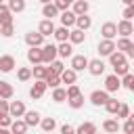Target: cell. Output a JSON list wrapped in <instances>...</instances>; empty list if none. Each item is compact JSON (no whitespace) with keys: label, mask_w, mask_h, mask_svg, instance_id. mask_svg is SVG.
Returning <instances> with one entry per match:
<instances>
[{"label":"cell","mask_w":134,"mask_h":134,"mask_svg":"<svg viewBox=\"0 0 134 134\" xmlns=\"http://www.w3.org/2000/svg\"><path fill=\"white\" fill-rule=\"evenodd\" d=\"M40 119H42V115H40L38 111H25V115H23V121H25L27 128L40 126Z\"/></svg>","instance_id":"9a60e30c"},{"label":"cell","mask_w":134,"mask_h":134,"mask_svg":"<svg viewBox=\"0 0 134 134\" xmlns=\"http://www.w3.org/2000/svg\"><path fill=\"white\" fill-rule=\"evenodd\" d=\"M25 44L29 48H42L44 46V38L38 31H29V34H25Z\"/></svg>","instance_id":"277c9868"},{"label":"cell","mask_w":134,"mask_h":134,"mask_svg":"<svg viewBox=\"0 0 134 134\" xmlns=\"http://www.w3.org/2000/svg\"><path fill=\"white\" fill-rule=\"evenodd\" d=\"M38 34H40L42 38H46V36H52V34H54V23H52V21H46V19H42V21H40V25H38Z\"/></svg>","instance_id":"2e32d148"},{"label":"cell","mask_w":134,"mask_h":134,"mask_svg":"<svg viewBox=\"0 0 134 134\" xmlns=\"http://www.w3.org/2000/svg\"><path fill=\"white\" fill-rule=\"evenodd\" d=\"M52 4L57 6V10H59V13H65V10H69V8H71V0H54Z\"/></svg>","instance_id":"b9f144b4"},{"label":"cell","mask_w":134,"mask_h":134,"mask_svg":"<svg viewBox=\"0 0 134 134\" xmlns=\"http://www.w3.org/2000/svg\"><path fill=\"white\" fill-rule=\"evenodd\" d=\"M65 94H67V98H75V96L82 94V90H80L77 84H73V86H67V88H65Z\"/></svg>","instance_id":"7bdbcfd3"},{"label":"cell","mask_w":134,"mask_h":134,"mask_svg":"<svg viewBox=\"0 0 134 134\" xmlns=\"http://www.w3.org/2000/svg\"><path fill=\"white\" fill-rule=\"evenodd\" d=\"M59 77H61V84L73 86V84H75V80H77V73H75V71H71V69H65V71H63Z\"/></svg>","instance_id":"4316f807"},{"label":"cell","mask_w":134,"mask_h":134,"mask_svg":"<svg viewBox=\"0 0 134 134\" xmlns=\"http://www.w3.org/2000/svg\"><path fill=\"white\" fill-rule=\"evenodd\" d=\"M10 124H13V119H10V115L8 113H0V128H10Z\"/></svg>","instance_id":"bcb514c9"},{"label":"cell","mask_w":134,"mask_h":134,"mask_svg":"<svg viewBox=\"0 0 134 134\" xmlns=\"http://www.w3.org/2000/svg\"><path fill=\"white\" fill-rule=\"evenodd\" d=\"M15 65H17V61H15L13 54H2L0 57V71L2 73H10L15 69Z\"/></svg>","instance_id":"ba28073f"},{"label":"cell","mask_w":134,"mask_h":134,"mask_svg":"<svg viewBox=\"0 0 134 134\" xmlns=\"http://www.w3.org/2000/svg\"><path fill=\"white\" fill-rule=\"evenodd\" d=\"M100 36H103V40H113V38L117 36L115 23H113V21H107V23H103V27H100Z\"/></svg>","instance_id":"8fae6325"},{"label":"cell","mask_w":134,"mask_h":134,"mask_svg":"<svg viewBox=\"0 0 134 134\" xmlns=\"http://www.w3.org/2000/svg\"><path fill=\"white\" fill-rule=\"evenodd\" d=\"M115 50L121 52V54H126V57H134V42L130 38H119L115 42Z\"/></svg>","instance_id":"6da1fadb"},{"label":"cell","mask_w":134,"mask_h":134,"mask_svg":"<svg viewBox=\"0 0 134 134\" xmlns=\"http://www.w3.org/2000/svg\"><path fill=\"white\" fill-rule=\"evenodd\" d=\"M25 103L23 100H10L8 103V115H10V119H21L23 115H25Z\"/></svg>","instance_id":"7a4b0ae2"},{"label":"cell","mask_w":134,"mask_h":134,"mask_svg":"<svg viewBox=\"0 0 134 134\" xmlns=\"http://www.w3.org/2000/svg\"><path fill=\"white\" fill-rule=\"evenodd\" d=\"M54 38H57V42L61 44V42H67L69 40V29H65V27H54V34H52Z\"/></svg>","instance_id":"d6a6232c"},{"label":"cell","mask_w":134,"mask_h":134,"mask_svg":"<svg viewBox=\"0 0 134 134\" xmlns=\"http://www.w3.org/2000/svg\"><path fill=\"white\" fill-rule=\"evenodd\" d=\"M90 27H92V19H90L88 15L75 17V29H80V31H86V29H90Z\"/></svg>","instance_id":"7402d4cb"},{"label":"cell","mask_w":134,"mask_h":134,"mask_svg":"<svg viewBox=\"0 0 134 134\" xmlns=\"http://www.w3.org/2000/svg\"><path fill=\"white\" fill-rule=\"evenodd\" d=\"M134 17V6H126L124 8V21H132Z\"/></svg>","instance_id":"c3c4849f"},{"label":"cell","mask_w":134,"mask_h":134,"mask_svg":"<svg viewBox=\"0 0 134 134\" xmlns=\"http://www.w3.org/2000/svg\"><path fill=\"white\" fill-rule=\"evenodd\" d=\"M0 134H10V132H8L6 128H0Z\"/></svg>","instance_id":"816d5d0a"},{"label":"cell","mask_w":134,"mask_h":134,"mask_svg":"<svg viewBox=\"0 0 134 134\" xmlns=\"http://www.w3.org/2000/svg\"><path fill=\"white\" fill-rule=\"evenodd\" d=\"M111 52H115V40H100L98 42V54L109 57Z\"/></svg>","instance_id":"7c38bea8"},{"label":"cell","mask_w":134,"mask_h":134,"mask_svg":"<svg viewBox=\"0 0 134 134\" xmlns=\"http://www.w3.org/2000/svg\"><path fill=\"white\" fill-rule=\"evenodd\" d=\"M119 88H121V86H119V77H115L113 73L105 77V88H103V90H105L107 94H111V92H117Z\"/></svg>","instance_id":"5bb4252c"},{"label":"cell","mask_w":134,"mask_h":134,"mask_svg":"<svg viewBox=\"0 0 134 134\" xmlns=\"http://www.w3.org/2000/svg\"><path fill=\"white\" fill-rule=\"evenodd\" d=\"M44 92H46V84H44V82H36V84L29 88V96H31L34 100L42 98V96H44Z\"/></svg>","instance_id":"e0dca14e"},{"label":"cell","mask_w":134,"mask_h":134,"mask_svg":"<svg viewBox=\"0 0 134 134\" xmlns=\"http://www.w3.org/2000/svg\"><path fill=\"white\" fill-rule=\"evenodd\" d=\"M67 105H69L71 109H82V107H84V94H80V96H75V98H67Z\"/></svg>","instance_id":"60d3db41"},{"label":"cell","mask_w":134,"mask_h":134,"mask_svg":"<svg viewBox=\"0 0 134 134\" xmlns=\"http://www.w3.org/2000/svg\"><path fill=\"white\" fill-rule=\"evenodd\" d=\"M42 15L46 17V21H52L54 17H59V10H57V6H54L52 2L42 0Z\"/></svg>","instance_id":"9c48e42d"},{"label":"cell","mask_w":134,"mask_h":134,"mask_svg":"<svg viewBox=\"0 0 134 134\" xmlns=\"http://www.w3.org/2000/svg\"><path fill=\"white\" fill-rule=\"evenodd\" d=\"M27 61L36 67V65H42V50L40 48H29L27 50Z\"/></svg>","instance_id":"603a6c76"},{"label":"cell","mask_w":134,"mask_h":134,"mask_svg":"<svg viewBox=\"0 0 134 134\" xmlns=\"http://www.w3.org/2000/svg\"><path fill=\"white\" fill-rule=\"evenodd\" d=\"M61 134H75V128L71 124H63L61 126Z\"/></svg>","instance_id":"681fc988"},{"label":"cell","mask_w":134,"mask_h":134,"mask_svg":"<svg viewBox=\"0 0 134 134\" xmlns=\"http://www.w3.org/2000/svg\"><path fill=\"white\" fill-rule=\"evenodd\" d=\"M84 40H86V34H84V31H80V29H69V40H67V42H69L71 46H73V44H82Z\"/></svg>","instance_id":"d4e9b609"},{"label":"cell","mask_w":134,"mask_h":134,"mask_svg":"<svg viewBox=\"0 0 134 134\" xmlns=\"http://www.w3.org/2000/svg\"><path fill=\"white\" fill-rule=\"evenodd\" d=\"M75 134H96V126L92 121H84L75 128Z\"/></svg>","instance_id":"4dcf8cb0"},{"label":"cell","mask_w":134,"mask_h":134,"mask_svg":"<svg viewBox=\"0 0 134 134\" xmlns=\"http://www.w3.org/2000/svg\"><path fill=\"white\" fill-rule=\"evenodd\" d=\"M88 61H90V59L84 57V54H73V57H71V71H75V73H77V71H84V69L88 67Z\"/></svg>","instance_id":"5b68a950"},{"label":"cell","mask_w":134,"mask_h":134,"mask_svg":"<svg viewBox=\"0 0 134 134\" xmlns=\"http://www.w3.org/2000/svg\"><path fill=\"white\" fill-rule=\"evenodd\" d=\"M103 130H105L107 134H117V132H119V121H117L115 117H109V119L103 121Z\"/></svg>","instance_id":"ffe728a7"},{"label":"cell","mask_w":134,"mask_h":134,"mask_svg":"<svg viewBox=\"0 0 134 134\" xmlns=\"http://www.w3.org/2000/svg\"><path fill=\"white\" fill-rule=\"evenodd\" d=\"M113 71H115V73H113L115 77H124V75H128V73H130V65L126 63V65H119V67H113Z\"/></svg>","instance_id":"ee69618b"},{"label":"cell","mask_w":134,"mask_h":134,"mask_svg":"<svg viewBox=\"0 0 134 134\" xmlns=\"http://www.w3.org/2000/svg\"><path fill=\"white\" fill-rule=\"evenodd\" d=\"M40 128H42L46 134H50V132L57 128V119H54V117H42V119H40Z\"/></svg>","instance_id":"f546056e"},{"label":"cell","mask_w":134,"mask_h":134,"mask_svg":"<svg viewBox=\"0 0 134 134\" xmlns=\"http://www.w3.org/2000/svg\"><path fill=\"white\" fill-rule=\"evenodd\" d=\"M8 132H10V134H25V132H27V126H25L23 119H13Z\"/></svg>","instance_id":"83f0119b"},{"label":"cell","mask_w":134,"mask_h":134,"mask_svg":"<svg viewBox=\"0 0 134 134\" xmlns=\"http://www.w3.org/2000/svg\"><path fill=\"white\" fill-rule=\"evenodd\" d=\"M17 77H19V82H29L31 80V67H19Z\"/></svg>","instance_id":"e575fe53"},{"label":"cell","mask_w":134,"mask_h":134,"mask_svg":"<svg viewBox=\"0 0 134 134\" xmlns=\"http://www.w3.org/2000/svg\"><path fill=\"white\" fill-rule=\"evenodd\" d=\"M57 57H61V59L73 57V46H71L69 42H61V44L57 46Z\"/></svg>","instance_id":"d6986e66"},{"label":"cell","mask_w":134,"mask_h":134,"mask_svg":"<svg viewBox=\"0 0 134 134\" xmlns=\"http://www.w3.org/2000/svg\"><path fill=\"white\" fill-rule=\"evenodd\" d=\"M75 17H82V15H88V10H90V4L86 2V0H75V2H71V8H69Z\"/></svg>","instance_id":"8992f818"},{"label":"cell","mask_w":134,"mask_h":134,"mask_svg":"<svg viewBox=\"0 0 134 134\" xmlns=\"http://www.w3.org/2000/svg\"><path fill=\"white\" fill-rule=\"evenodd\" d=\"M13 34H15V27H13V23H10V25H2V27H0V36H4V38H10Z\"/></svg>","instance_id":"7dc6e473"},{"label":"cell","mask_w":134,"mask_h":134,"mask_svg":"<svg viewBox=\"0 0 134 134\" xmlns=\"http://www.w3.org/2000/svg\"><path fill=\"white\" fill-rule=\"evenodd\" d=\"M119 128H121L126 134H134V119H132V115H130V117L124 121V126H119Z\"/></svg>","instance_id":"f6af8a7d"},{"label":"cell","mask_w":134,"mask_h":134,"mask_svg":"<svg viewBox=\"0 0 134 134\" xmlns=\"http://www.w3.org/2000/svg\"><path fill=\"white\" fill-rule=\"evenodd\" d=\"M10 23H13V15H10V10L6 8V4L0 2V27H2V25H10Z\"/></svg>","instance_id":"f1b7e54d"},{"label":"cell","mask_w":134,"mask_h":134,"mask_svg":"<svg viewBox=\"0 0 134 134\" xmlns=\"http://www.w3.org/2000/svg\"><path fill=\"white\" fill-rule=\"evenodd\" d=\"M115 29H117V34L121 36V38H130V34L134 31V25H132V21H119V23H115Z\"/></svg>","instance_id":"30bf717a"},{"label":"cell","mask_w":134,"mask_h":134,"mask_svg":"<svg viewBox=\"0 0 134 134\" xmlns=\"http://www.w3.org/2000/svg\"><path fill=\"white\" fill-rule=\"evenodd\" d=\"M105 109H107V113L115 115V113H117V109H119V100H117V98H109V100L105 103Z\"/></svg>","instance_id":"f35d334b"},{"label":"cell","mask_w":134,"mask_h":134,"mask_svg":"<svg viewBox=\"0 0 134 134\" xmlns=\"http://www.w3.org/2000/svg\"><path fill=\"white\" fill-rule=\"evenodd\" d=\"M13 94H15L13 84H8V82L0 80V98H2V100H8V98H13Z\"/></svg>","instance_id":"ac0fdd59"},{"label":"cell","mask_w":134,"mask_h":134,"mask_svg":"<svg viewBox=\"0 0 134 134\" xmlns=\"http://www.w3.org/2000/svg\"><path fill=\"white\" fill-rule=\"evenodd\" d=\"M73 25H75V15H73L71 10H65V13H61V27L69 29V27H73Z\"/></svg>","instance_id":"44dd1931"},{"label":"cell","mask_w":134,"mask_h":134,"mask_svg":"<svg viewBox=\"0 0 134 134\" xmlns=\"http://www.w3.org/2000/svg\"><path fill=\"white\" fill-rule=\"evenodd\" d=\"M109 63H111V67H119V65H126V63H128V57L115 50V52L109 54Z\"/></svg>","instance_id":"cb8c5ba5"},{"label":"cell","mask_w":134,"mask_h":134,"mask_svg":"<svg viewBox=\"0 0 134 134\" xmlns=\"http://www.w3.org/2000/svg\"><path fill=\"white\" fill-rule=\"evenodd\" d=\"M6 8L10 10V15H13V13H23V10H25V0H10V2L6 4Z\"/></svg>","instance_id":"1f68e13d"},{"label":"cell","mask_w":134,"mask_h":134,"mask_svg":"<svg viewBox=\"0 0 134 134\" xmlns=\"http://www.w3.org/2000/svg\"><path fill=\"white\" fill-rule=\"evenodd\" d=\"M52 100H54V103H65V100H67L65 88H61V86H59V88H54V90H52Z\"/></svg>","instance_id":"8d00e7d4"},{"label":"cell","mask_w":134,"mask_h":134,"mask_svg":"<svg viewBox=\"0 0 134 134\" xmlns=\"http://www.w3.org/2000/svg\"><path fill=\"white\" fill-rule=\"evenodd\" d=\"M86 69L90 71V75H103L105 73V63L100 59H92V61H88V67Z\"/></svg>","instance_id":"4fadbf2b"},{"label":"cell","mask_w":134,"mask_h":134,"mask_svg":"<svg viewBox=\"0 0 134 134\" xmlns=\"http://www.w3.org/2000/svg\"><path fill=\"white\" fill-rule=\"evenodd\" d=\"M63 71H65V65H63L61 61H52L50 67H48V73H50V75H61Z\"/></svg>","instance_id":"836d02e7"},{"label":"cell","mask_w":134,"mask_h":134,"mask_svg":"<svg viewBox=\"0 0 134 134\" xmlns=\"http://www.w3.org/2000/svg\"><path fill=\"white\" fill-rule=\"evenodd\" d=\"M40 50H42V65H50L52 61H57V46L54 44H44Z\"/></svg>","instance_id":"3957f363"},{"label":"cell","mask_w":134,"mask_h":134,"mask_svg":"<svg viewBox=\"0 0 134 134\" xmlns=\"http://www.w3.org/2000/svg\"><path fill=\"white\" fill-rule=\"evenodd\" d=\"M0 113H8V100L0 98Z\"/></svg>","instance_id":"f907efd6"},{"label":"cell","mask_w":134,"mask_h":134,"mask_svg":"<svg viewBox=\"0 0 134 134\" xmlns=\"http://www.w3.org/2000/svg\"><path fill=\"white\" fill-rule=\"evenodd\" d=\"M111 96L105 92V90H94L92 94H90V103L94 105V107H105V103L109 100Z\"/></svg>","instance_id":"52a82bcc"},{"label":"cell","mask_w":134,"mask_h":134,"mask_svg":"<svg viewBox=\"0 0 134 134\" xmlns=\"http://www.w3.org/2000/svg\"><path fill=\"white\" fill-rule=\"evenodd\" d=\"M46 75H48V67H44V65L31 67V77H36V82H44Z\"/></svg>","instance_id":"484cf974"},{"label":"cell","mask_w":134,"mask_h":134,"mask_svg":"<svg viewBox=\"0 0 134 134\" xmlns=\"http://www.w3.org/2000/svg\"><path fill=\"white\" fill-rule=\"evenodd\" d=\"M44 84H46V88H52V90H54V88H59V86H61V77H59V75H50V73H48V75L44 77Z\"/></svg>","instance_id":"d590c367"},{"label":"cell","mask_w":134,"mask_h":134,"mask_svg":"<svg viewBox=\"0 0 134 134\" xmlns=\"http://www.w3.org/2000/svg\"><path fill=\"white\" fill-rule=\"evenodd\" d=\"M119 86H124L126 90H134V75H132V73L124 75V77L119 80Z\"/></svg>","instance_id":"74e56055"},{"label":"cell","mask_w":134,"mask_h":134,"mask_svg":"<svg viewBox=\"0 0 134 134\" xmlns=\"http://www.w3.org/2000/svg\"><path fill=\"white\" fill-rule=\"evenodd\" d=\"M96 134H98V132H96Z\"/></svg>","instance_id":"f5cc1de1"},{"label":"cell","mask_w":134,"mask_h":134,"mask_svg":"<svg viewBox=\"0 0 134 134\" xmlns=\"http://www.w3.org/2000/svg\"><path fill=\"white\" fill-rule=\"evenodd\" d=\"M115 115H117L115 119H128V117H130V107H128L126 103H119V109H117Z\"/></svg>","instance_id":"ab89813d"}]
</instances>
